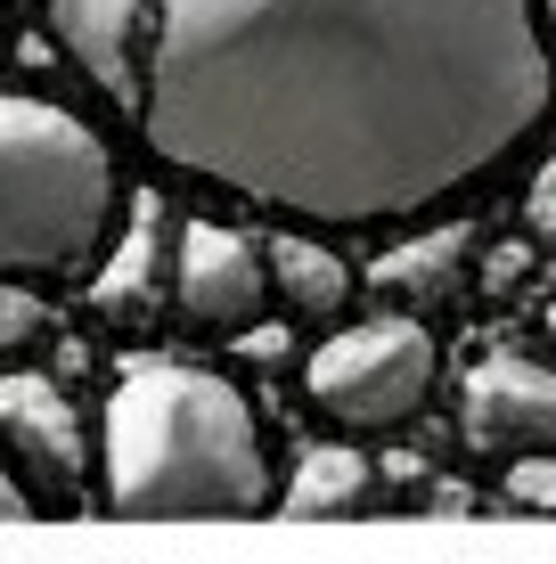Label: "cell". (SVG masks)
<instances>
[{
  "mask_svg": "<svg viewBox=\"0 0 556 564\" xmlns=\"http://www.w3.org/2000/svg\"><path fill=\"white\" fill-rule=\"evenodd\" d=\"M541 0H156L140 131L303 221H401L548 115Z\"/></svg>",
  "mask_w": 556,
  "mask_h": 564,
  "instance_id": "1",
  "label": "cell"
},
{
  "mask_svg": "<svg viewBox=\"0 0 556 564\" xmlns=\"http://www.w3.org/2000/svg\"><path fill=\"white\" fill-rule=\"evenodd\" d=\"M99 482H107V508L131 523L271 508L254 410L221 368H197V360H131L115 377Z\"/></svg>",
  "mask_w": 556,
  "mask_h": 564,
  "instance_id": "2",
  "label": "cell"
},
{
  "mask_svg": "<svg viewBox=\"0 0 556 564\" xmlns=\"http://www.w3.org/2000/svg\"><path fill=\"white\" fill-rule=\"evenodd\" d=\"M115 213V155L83 115L0 99V270H74L107 238Z\"/></svg>",
  "mask_w": 556,
  "mask_h": 564,
  "instance_id": "3",
  "label": "cell"
},
{
  "mask_svg": "<svg viewBox=\"0 0 556 564\" xmlns=\"http://www.w3.org/2000/svg\"><path fill=\"white\" fill-rule=\"evenodd\" d=\"M303 393H312L336 425H401V417L426 410V393H434V336L417 319L344 327L336 344L312 352Z\"/></svg>",
  "mask_w": 556,
  "mask_h": 564,
  "instance_id": "4",
  "label": "cell"
},
{
  "mask_svg": "<svg viewBox=\"0 0 556 564\" xmlns=\"http://www.w3.org/2000/svg\"><path fill=\"white\" fill-rule=\"evenodd\" d=\"M271 295L262 238L229 221H181V311L197 327H246Z\"/></svg>",
  "mask_w": 556,
  "mask_h": 564,
  "instance_id": "5",
  "label": "cell"
},
{
  "mask_svg": "<svg viewBox=\"0 0 556 564\" xmlns=\"http://www.w3.org/2000/svg\"><path fill=\"white\" fill-rule=\"evenodd\" d=\"M467 434L483 451L556 458V368L524 360V352H491L467 377Z\"/></svg>",
  "mask_w": 556,
  "mask_h": 564,
  "instance_id": "6",
  "label": "cell"
},
{
  "mask_svg": "<svg viewBox=\"0 0 556 564\" xmlns=\"http://www.w3.org/2000/svg\"><path fill=\"white\" fill-rule=\"evenodd\" d=\"M57 42L74 50V66L107 90L115 107L140 115V0H50Z\"/></svg>",
  "mask_w": 556,
  "mask_h": 564,
  "instance_id": "7",
  "label": "cell"
},
{
  "mask_svg": "<svg viewBox=\"0 0 556 564\" xmlns=\"http://www.w3.org/2000/svg\"><path fill=\"white\" fill-rule=\"evenodd\" d=\"M0 434L17 442L50 482H83V417L50 377H0Z\"/></svg>",
  "mask_w": 556,
  "mask_h": 564,
  "instance_id": "8",
  "label": "cell"
},
{
  "mask_svg": "<svg viewBox=\"0 0 556 564\" xmlns=\"http://www.w3.org/2000/svg\"><path fill=\"white\" fill-rule=\"evenodd\" d=\"M360 499H369V458H360L352 442L303 451L295 482H286V516H352Z\"/></svg>",
  "mask_w": 556,
  "mask_h": 564,
  "instance_id": "9",
  "label": "cell"
},
{
  "mask_svg": "<svg viewBox=\"0 0 556 564\" xmlns=\"http://www.w3.org/2000/svg\"><path fill=\"white\" fill-rule=\"evenodd\" d=\"M271 279L286 286L295 311H344V295H352V270L312 238H271Z\"/></svg>",
  "mask_w": 556,
  "mask_h": 564,
  "instance_id": "10",
  "label": "cell"
},
{
  "mask_svg": "<svg viewBox=\"0 0 556 564\" xmlns=\"http://www.w3.org/2000/svg\"><path fill=\"white\" fill-rule=\"evenodd\" d=\"M148 270H156V205H140V229H131L123 254L99 270V303H107V311L140 303V295H148Z\"/></svg>",
  "mask_w": 556,
  "mask_h": 564,
  "instance_id": "11",
  "label": "cell"
},
{
  "mask_svg": "<svg viewBox=\"0 0 556 564\" xmlns=\"http://www.w3.org/2000/svg\"><path fill=\"white\" fill-rule=\"evenodd\" d=\"M467 238H475V229H443V238H417L410 254H385V262H377V279H385V286H417V279H443V270H450L458 254H467Z\"/></svg>",
  "mask_w": 556,
  "mask_h": 564,
  "instance_id": "12",
  "label": "cell"
},
{
  "mask_svg": "<svg viewBox=\"0 0 556 564\" xmlns=\"http://www.w3.org/2000/svg\"><path fill=\"white\" fill-rule=\"evenodd\" d=\"M508 499L532 516H556V458H515L508 466Z\"/></svg>",
  "mask_w": 556,
  "mask_h": 564,
  "instance_id": "13",
  "label": "cell"
},
{
  "mask_svg": "<svg viewBox=\"0 0 556 564\" xmlns=\"http://www.w3.org/2000/svg\"><path fill=\"white\" fill-rule=\"evenodd\" d=\"M33 327H42V303H33L25 286H0V352H9V344H25Z\"/></svg>",
  "mask_w": 556,
  "mask_h": 564,
  "instance_id": "14",
  "label": "cell"
},
{
  "mask_svg": "<svg viewBox=\"0 0 556 564\" xmlns=\"http://www.w3.org/2000/svg\"><path fill=\"white\" fill-rule=\"evenodd\" d=\"M524 221L541 229V238H556V155L541 164V181H532V197H524Z\"/></svg>",
  "mask_w": 556,
  "mask_h": 564,
  "instance_id": "15",
  "label": "cell"
},
{
  "mask_svg": "<svg viewBox=\"0 0 556 564\" xmlns=\"http://www.w3.org/2000/svg\"><path fill=\"white\" fill-rule=\"evenodd\" d=\"M17 516H33V499H25V482L0 466V523H17Z\"/></svg>",
  "mask_w": 556,
  "mask_h": 564,
  "instance_id": "16",
  "label": "cell"
},
{
  "mask_svg": "<svg viewBox=\"0 0 556 564\" xmlns=\"http://www.w3.org/2000/svg\"><path fill=\"white\" fill-rule=\"evenodd\" d=\"M541 327H548V344H556V303H548V319H541Z\"/></svg>",
  "mask_w": 556,
  "mask_h": 564,
  "instance_id": "17",
  "label": "cell"
}]
</instances>
